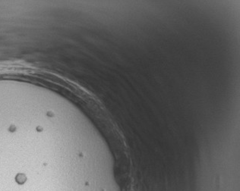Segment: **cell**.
<instances>
[{"instance_id":"6da1fadb","label":"cell","mask_w":240,"mask_h":191,"mask_svg":"<svg viewBox=\"0 0 240 191\" xmlns=\"http://www.w3.org/2000/svg\"><path fill=\"white\" fill-rule=\"evenodd\" d=\"M26 176L24 175H23V174H19V175H17L16 177V180L17 182L18 183V184H24L25 181H26Z\"/></svg>"}]
</instances>
